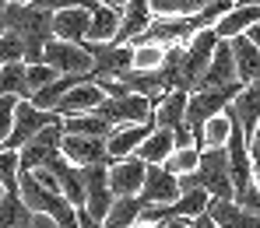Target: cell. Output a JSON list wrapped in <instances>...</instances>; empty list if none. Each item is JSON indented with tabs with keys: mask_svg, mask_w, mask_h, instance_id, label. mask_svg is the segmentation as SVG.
Wrapping results in <instances>:
<instances>
[{
	"mask_svg": "<svg viewBox=\"0 0 260 228\" xmlns=\"http://www.w3.org/2000/svg\"><path fill=\"white\" fill-rule=\"evenodd\" d=\"M0 21L7 32L21 35L25 43V63H43V49L53 39V11L32 0V4H7L0 11Z\"/></svg>",
	"mask_w": 260,
	"mask_h": 228,
	"instance_id": "6da1fadb",
	"label": "cell"
},
{
	"mask_svg": "<svg viewBox=\"0 0 260 228\" xmlns=\"http://www.w3.org/2000/svg\"><path fill=\"white\" fill-rule=\"evenodd\" d=\"M190 186L208 189L211 200H232L236 182H232V169H229V151L225 147H201L197 169L179 176V189H190Z\"/></svg>",
	"mask_w": 260,
	"mask_h": 228,
	"instance_id": "7a4b0ae2",
	"label": "cell"
},
{
	"mask_svg": "<svg viewBox=\"0 0 260 228\" xmlns=\"http://www.w3.org/2000/svg\"><path fill=\"white\" fill-rule=\"evenodd\" d=\"M218 39H221V35L215 32V25H204V28H197V32L183 43V60H179V81H176V88H183V91L201 88L204 70H208V63H211V53H215Z\"/></svg>",
	"mask_w": 260,
	"mask_h": 228,
	"instance_id": "3957f363",
	"label": "cell"
},
{
	"mask_svg": "<svg viewBox=\"0 0 260 228\" xmlns=\"http://www.w3.org/2000/svg\"><path fill=\"white\" fill-rule=\"evenodd\" d=\"M18 193H21V200L36 211V214H49V218H56V225L67 228L74 221V204L60 193V189H49L43 182L36 179V172L32 169H21L18 172Z\"/></svg>",
	"mask_w": 260,
	"mask_h": 228,
	"instance_id": "277c9868",
	"label": "cell"
},
{
	"mask_svg": "<svg viewBox=\"0 0 260 228\" xmlns=\"http://www.w3.org/2000/svg\"><path fill=\"white\" fill-rule=\"evenodd\" d=\"M85 49L95 60V67L88 70L91 81H116L134 67V46L130 43H88L85 39Z\"/></svg>",
	"mask_w": 260,
	"mask_h": 228,
	"instance_id": "5b68a950",
	"label": "cell"
},
{
	"mask_svg": "<svg viewBox=\"0 0 260 228\" xmlns=\"http://www.w3.org/2000/svg\"><path fill=\"white\" fill-rule=\"evenodd\" d=\"M56 120H63L56 109H43V105H36L32 98H18V105H14V127H11V134L4 140V147L18 151L25 140H32L43 127L56 123Z\"/></svg>",
	"mask_w": 260,
	"mask_h": 228,
	"instance_id": "8992f818",
	"label": "cell"
},
{
	"mask_svg": "<svg viewBox=\"0 0 260 228\" xmlns=\"http://www.w3.org/2000/svg\"><path fill=\"white\" fill-rule=\"evenodd\" d=\"M151 98H144V95H106L91 112L99 116V120H106L109 127H123V123H144V120H151Z\"/></svg>",
	"mask_w": 260,
	"mask_h": 228,
	"instance_id": "52a82bcc",
	"label": "cell"
},
{
	"mask_svg": "<svg viewBox=\"0 0 260 228\" xmlns=\"http://www.w3.org/2000/svg\"><path fill=\"white\" fill-rule=\"evenodd\" d=\"M60 140H63V120L43 127L32 140L18 147V169H43L53 155H60Z\"/></svg>",
	"mask_w": 260,
	"mask_h": 228,
	"instance_id": "ba28073f",
	"label": "cell"
},
{
	"mask_svg": "<svg viewBox=\"0 0 260 228\" xmlns=\"http://www.w3.org/2000/svg\"><path fill=\"white\" fill-rule=\"evenodd\" d=\"M43 60L56 74H88L95 67V60L85 49V43H63V39H49L43 49Z\"/></svg>",
	"mask_w": 260,
	"mask_h": 228,
	"instance_id": "9c48e42d",
	"label": "cell"
},
{
	"mask_svg": "<svg viewBox=\"0 0 260 228\" xmlns=\"http://www.w3.org/2000/svg\"><path fill=\"white\" fill-rule=\"evenodd\" d=\"M144 172H148V162H144V158H137V155L113 158V162H109V189H113V197L141 193Z\"/></svg>",
	"mask_w": 260,
	"mask_h": 228,
	"instance_id": "30bf717a",
	"label": "cell"
},
{
	"mask_svg": "<svg viewBox=\"0 0 260 228\" xmlns=\"http://www.w3.org/2000/svg\"><path fill=\"white\" fill-rule=\"evenodd\" d=\"M179 193H183V189H179V176H173L166 165H148L137 197H141L144 204H173Z\"/></svg>",
	"mask_w": 260,
	"mask_h": 228,
	"instance_id": "8fae6325",
	"label": "cell"
},
{
	"mask_svg": "<svg viewBox=\"0 0 260 228\" xmlns=\"http://www.w3.org/2000/svg\"><path fill=\"white\" fill-rule=\"evenodd\" d=\"M60 155L71 158L74 165H91V162H102L109 158L106 155V137H91V134H67L60 140Z\"/></svg>",
	"mask_w": 260,
	"mask_h": 228,
	"instance_id": "7c38bea8",
	"label": "cell"
},
{
	"mask_svg": "<svg viewBox=\"0 0 260 228\" xmlns=\"http://www.w3.org/2000/svg\"><path fill=\"white\" fill-rule=\"evenodd\" d=\"M88 21H91V7H63V11H53V39L85 43Z\"/></svg>",
	"mask_w": 260,
	"mask_h": 228,
	"instance_id": "4fadbf2b",
	"label": "cell"
},
{
	"mask_svg": "<svg viewBox=\"0 0 260 228\" xmlns=\"http://www.w3.org/2000/svg\"><path fill=\"white\" fill-rule=\"evenodd\" d=\"M239 74H236V56H232V43L229 39H218L215 53H211V63L204 70V81L201 88H221V85H236Z\"/></svg>",
	"mask_w": 260,
	"mask_h": 228,
	"instance_id": "5bb4252c",
	"label": "cell"
},
{
	"mask_svg": "<svg viewBox=\"0 0 260 228\" xmlns=\"http://www.w3.org/2000/svg\"><path fill=\"white\" fill-rule=\"evenodd\" d=\"M102 98H106V88H102L99 81H81V85H74L71 91H63V95H60V102H56V112H60V116L91 112V109H95Z\"/></svg>",
	"mask_w": 260,
	"mask_h": 228,
	"instance_id": "9a60e30c",
	"label": "cell"
},
{
	"mask_svg": "<svg viewBox=\"0 0 260 228\" xmlns=\"http://www.w3.org/2000/svg\"><path fill=\"white\" fill-rule=\"evenodd\" d=\"M155 130V120H144V123H123V127H113V134L106 137V155L109 158H123L134 155L137 144Z\"/></svg>",
	"mask_w": 260,
	"mask_h": 228,
	"instance_id": "2e32d148",
	"label": "cell"
},
{
	"mask_svg": "<svg viewBox=\"0 0 260 228\" xmlns=\"http://www.w3.org/2000/svg\"><path fill=\"white\" fill-rule=\"evenodd\" d=\"M151 21H155L151 4H148V0H130L127 7L120 11V32H116V39H113V43H134V39H137Z\"/></svg>",
	"mask_w": 260,
	"mask_h": 228,
	"instance_id": "e0dca14e",
	"label": "cell"
},
{
	"mask_svg": "<svg viewBox=\"0 0 260 228\" xmlns=\"http://www.w3.org/2000/svg\"><path fill=\"white\" fill-rule=\"evenodd\" d=\"M186 95H190V91L173 88V91H166V95L155 102V109H151L155 127H162V130H176L179 123H186Z\"/></svg>",
	"mask_w": 260,
	"mask_h": 228,
	"instance_id": "ac0fdd59",
	"label": "cell"
},
{
	"mask_svg": "<svg viewBox=\"0 0 260 228\" xmlns=\"http://www.w3.org/2000/svg\"><path fill=\"white\" fill-rule=\"evenodd\" d=\"M229 43H232V56H236V74H239V81H243V85L257 81L260 78V49H257V43H253L246 32L232 35Z\"/></svg>",
	"mask_w": 260,
	"mask_h": 228,
	"instance_id": "d6986e66",
	"label": "cell"
},
{
	"mask_svg": "<svg viewBox=\"0 0 260 228\" xmlns=\"http://www.w3.org/2000/svg\"><path fill=\"white\" fill-rule=\"evenodd\" d=\"M257 21H260V4H232L215 21V32L221 39H232V35L246 32L250 25H257Z\"/></svg>",
	"mask_w": 260,
	"mask_h": 228,
	"instance_id": "ffe728a7",
	"label": "cell"
},
{
	"mask_svg": "<svg viewBox=\"0 0 260 228\" xmlns=\"http://www.w3.org/2000/svg\"><path fill=\"white\" fill-rule=\"evenodd\" d=\"M208 214L218 228H260V214L243 211L236 200H208Z\"/></svg>",
	"mask_w": 260,
	"mask_h": 228,
	"instance_id": "44dd1931",
	"label": "cell"
},
{
	"mask_svg": "<svg viewBox=\"0 0 260 228\" xmlns=\"http://www.w3.org/2000/svg\"><path fill=\"white\" fill-rule=\"evenodd\" d=\"M232 109H236V116H239L246 137H250L253 130H257V123H260V78L239 88V95L232 98Z\"/></svg>",
	"mask_w": 260,
	"mask_h": 228,
	"instance_id": "7402d4cb",
	"label": "cell"
},
{
	"mask_svg": "<svg viewBox=\"0 0 260 228\" xmlns=\"http://www.w3.org/2000/svg\"><path fill=\"white\" fill-rule=\"evenodd\" d=\"M176 151V137H173V130H162V127H155L151 134L144 137L141 144H137V158H144L148 165H162L169 155Z\"/></svg>",
	"mask_w": 260,
	"mask_h": 228,
	"instance_id": "603a6c76",
	"label": "cell"
},
{
	"mask_svg": "<svg viewBox=\"0 0 260 228\" xmlns=\"http://www.w3.org/2000/svg\"><path fill=\"white\" fill-rule=\"evenodd\" d=\"M116 32H120V11L99 4L91 11V21H88V43H113Z\"/></svg>",
	"mask_w": 260,
	"mask_h": 228,
	"instance_id": "cb8c5ba5",
	"label": "cell"
},
{
	"mask_svg": "<svg viewBox=\"0 0 260 228\" xmlns=\"http://www.w3.org/2000/svg\"><path fill=\"white\" fill-rule=\"evenodd\" d=\"M141 211H144V200H141L137 193H130V197H116L113 207H109V214L102 218V225H106V228H130L137 218H141Z\"/></svg>",
	"mask_w": 260,
	"mask_h": 228,
	"instance_id": "d4e9b609",
	"label": "cell"
},
{
	"mask_svg": "<svg viewBox=\"0 0 260 228\" xmlns=\"http://www.w3.org/2000/svg\"><path fill=\"white\" fill-rule=\"evenodd\" d=\"M0 95L32 98V88H28V74H25V60H14V63H4V67H0Z\"/></svg>",
	"mask_w": 260,
	"mask_h": 228,
	"instance_id": "484cf974",
	"label": "cell"
},
{
	"mask_svg": "<svg viewBox=\"0 0 260 228\" xmlns=\"http://www.w3.org/2000/svg\"><path fill=\"white\" fill-rule=\"evenodd\" d=\"M63 130L67 134H91V137H109L113 127L106 120H99L95 112H78V116H63Z\"/></svg>",
	"mask_w": 260,
	"mask_h": 228,
	"instance_id": "4316f807",
	"label": "cell"
},
{
	"mask_svg": "<svg viewBox=\"0 0 260 228\" xmlns=\"http://www.w3.org/2000/svg\"><path fill=\"white\" fill-rule=\"evenodd\" d=\"M197 162H201V147H193V144H190V147H176L162 165H166L173 176H186V172H193V169H197Z\"/></svg>",
	"mask_w": 260,
	"mask_h": 228,
	"instance_id": "83f0119b",
	"label": "cell"
},
{
	"mask_svg": "<svg viewBox=\"0 0 260 228\" xmlns=\"http://www.w3.org/2000/svg\"><path fill=\"white\" fill-rule=\"evenodd\" d=\"M130 46H134V67L137 70H155L166 56V46L158 43H130Z\"/></svg>",
	"mask_w": 260,
	"mask_h": 228,
	"instance_id": "f1b7e54d",
	"label": "cell"
},
{
	"mask_svg": "<svg viewBox=\"0 0 260 228\" xmlns=\"http://www.w3.org/2000/svg\"><path fill=\"white\" fill-rule=\"evenodd\" d=\"M229 130H232L229 112H218V116H211V120L204 123V147H225Z\"/></svg>",
	"mask_w": 260,
	"mask_h": 228,
	"instance_id": "f546056e",
	"label": "cell"
},
{
	"mask_svg": "<svg viewBox=\"0 0 260 228\" xmlns=\"http://www.w3.org/2000/svg\"><path fill=\"white\" fill-rule=\"evenodd\" d=\"M18 151H11V147H4L0 144V186L4 189H18Z\"/></svg>",
	"mask_w": 260,
	"mask_h": 228,
	"instance_id": "4dcf8cb0",
	"label": "cell"
},
{
	"mask_svg": "<svg viewBox=\"0 0 260 228\" xmlns=\"http://www.w3.org/2000/svg\"><path fill=\"white\" fill-rule=\"evenodd\" d=\"M14 60H25V43H21V35H14V32H0V67L4 63H14Z\"/></svg>",
	"mask_w": 260,
	"mask_h": 228,
	"instance_id": "1f68e13d",
	"label": "cell"
},
{
	"mask_svg": "<svg viewBox=\"0 0 260 228\" xmlns=\"http://www.w3.org/2000/svg\"><path fill=\"white\" fill-rule=\"evenodd\" d=\"M25 74H28V88H32V95H36L39 88H46V85L56 78V70H53L46 60L43 63H25Z\"/></svg>",
	"mask_w": 260,
	"mask_h": 228,
	"instance_id": "d6a6232c",
	"label": "cell"
},
{
	"mask_svg": "<svg viewBox=\"0 0 260 228\" xmlns=\"http://www.w3.org/2000/svg\"><path fill=\"white\" fill-rule=\"evenodd\" d=\"M232 200H236V204H239L243 211H253V214H260V186H257L253 179L246 182V186H239Z\"/></svg>",
	"mask_w": 260,
	"mask_h": 228,
	"instance_id": "836d02e7",
	"label": "cell"
},
{
	"mask_svg": "<svg viewBox=\"0 0 260 228\" xmlns=\"http://www.w3.org/2000/svg\"><path fill=\"white\" fill-rule=\"evenodd\" d=\"M14 105H18L14 95H0V144L7 140L11 127H14Z\"/></svg>",
	"mask_w": 260,
	"mask_h": 228,
	"instance_id": "e575fe53",
	"label": "cell"
},
{
	"mask_svg": "<svg viewBox=\"0 0 260 228\" xmlns=\"http://www.w3.org/2000/svg\"><path fill=\"white\" fill-rule=\"evenodd\" d=\"M39 4H46L49 11H63V7H99V0H39Z\"/></svg>",
	"mask_w": 260,
	"mask_h": 228,
	"instance_id": "d590c367",
	"label": "cell"
},
{
	"mask_svg": "<svg viewBox=\"0 0 260 228\" xmlns=\"http://www.w3.org/2000/svg\"><path fill=\"white\" fill-rule=\"evenodd\" d=\"M74 218H78V228H106L102 218H95L88 207H74Z\"/></svg>",
	"mask_w": 260,
	"mask_h": 228,
	"instance_id": "8d00e7d4",
	"label": "cell"
},
{
	"mask_svg": "<svg viewBox=\"0 0 260 228\" xmlns=\"http://www.w3.org/2000/svg\"><path fill=\"white\" fill-rule=\"evenodd\" d=\"M151 4V11L158 14V18H166V14H179V0H148Z\"/></svg>",
	"mask_w": 260,
	"mask_h": 228,
	"instance_id": "74e56055",
	"label": "cell"
},
{
	"mask_svg": "<svg viewBox=\"0 0 260 228\" xmlns=\"http://www.w3.org/2000/svg\"><path fill=\"white\" fill-rule=\"evenodd\" d=\"M173 137H176V147H190V144H193V134H190L186 123H179V127L173 130Z\"/></svg>",
	"mask_w": 260,
	"mask_h": 228,
	"instance_id": "f35d334b",
	"label": "cell"
},
{
	"mask_svg": "<svg viewBox=\"0 0 260 228\" xmlns=\"http://www.w3.org/2000/svg\"><path fill=\"white\" fill-rule=\"evenodd\" d=\"M211 0H179V14H197V11H204Z\"/></svg>",
	"mask_w": 260,
	"mask_h": 228,
	"instance_id": "ab89813d",
	"label": "cell"
},
{
	"mask_svg": "<svg viewBox=\"0 0 260 228\" xmlns=\"http://www.w3.org/2000/svg\"><path fill=\"white\" fill-rule=\"evenodd\" d=\"M250 158H253V165L260 162V123H257V130L250 134Z\"/></svg>",
	"mask_w": 260,
	"mask_h": 228,
	"instance_id": "60d3db41",
	"label": "cell"
},
{
	"mask_svg": "<svg viewBox=\"0 0 260 228\" xmlns=\"http://www.w3.org/2000/svg\"><path fill=\"white\" fill-rule=\"evenodd\" d=\"M190 228H218L215 225V218L204 211V214H197V218H190Z\"/></svg>",
	"mask_w": 260,
	"mask_h": 228,
	"instance_id": "b9f144b4",
	"label": "cell"
},
{
	"mask_svg": "<svg viewBox=\"0 0 260 228\" xmlns=\"http://www.w3.org/2000/svg\"><path fill=\"white\" fill-rule=\"evenodd\" d=\"M162 228H190V218H169L162 221Z\"/></svg>",
	"mask_w": 260,
	"mask_h": 228,
	"instance_id": "7bdbcfd3",
	"label": "cell"
},
{
	"mask_svg": "<svg viewBox=\"0 0 260 228\" xmlns=\"http://www.w3.org/2000/svg\"><path fill=\"white\" fill-rule=\"evenodd\" d=\"M246 35H250V39L257 43V49H260V21H257V25H250V28H246Z\"/></svg>",
	"mask_w": 260,
	"mask_h": 228,
	"instance_id": "ee69618b",
	"label": "cell"
},
{
	"mask_svg": "<svg viewBox=\"0 0 260 228\" xmlns=\"http://www.w3.org/2000/svg\"><path fill=\"white\" fill-rule=\"evenodd\" d=\"M130 228H162V225H158V221H148V218H137Z\"/></svg>",
	"mask_w": 260,
	"mask_h": 228,
	"instance_id": "f6af8a7d",
	"label": "cell"
},
{
	"mask_svg": "<svg viewBox=\"0 0 260 228\" xmlns=\"http://www.w3.org/2000/svg\"><path fill=\"white\" fill-rule=\"evenodd\" d=\"M99 4H106V7H116V11H123L130 0H99Z\"/></svg>",
	"mask_w": 260,
	"mask_h": 228,
	"instance_id": "bcb514c9",
	"label": "cell"
},
{
	"mask_svg": "<svg viewBox=\"0 0 260 228\" xmlns=\"http://www.w3.org/2000/svg\"><path fill=\"white\" fill-rule=\"evenodd\" d=\"M253 182H257V186H260V162H257V165H253Z\"/></svg>",
	"mask_w": 260,
	"mask_h": 228,
	"instance_id": "7dc6e473",
	"label": "cell"
},
{
	"mask_svg": "<svg viewBox=\"0 0 260 228\" xmlns=\"http://www.w3.org/2000/svg\"><path fill=\"white\" fill-rule=\"evenodd\" d=\"M7 4H32V0H7Z\"/></svg>",
	"mask_w": 260,
	"mask_h": 228,
	"instance_id": "c3c4849f",
	"label": "cell"
},
{
	"mask_svg": "<svg viewBox=\"0 0 260 228\" xmlns=\"http://www.w3.org/2000/svg\"><path fill=\"white\" fill-rule=\"evenodd\" d=\"M239 4H260V0H239Z\"/></svg>",
	"mask_w": 260,
	"mask_h": 228,
	"instance_id": "681fc988",
	"label": "cell"
},
{
	"mask_svg": "<svg viewBox=\"0 0 260 228\" xmlns=\"http://www.w3.org/2000/svg\"><path fill=\"white\" fill-rule=\"evenodd\" d=\"M67 228H78V218H74V221H71V225H67Z\"/></svg>",
	"mask_w": 260,
	"mask_h": 228,
	"instance_id": "f907efd6",
	"label": "cell"
},
{
	"mask_svg": "<svg viewBox=\"0 0 260 228\" xmlns=\"http://www.w3.org/2000/svg\"><path fill=\"white\" fill-rule=\"evenodd\" d=\"M221 4H239V0H221Z\"/></svg>",
	"mask_w": 260,
	"mask_h": 228,
	"instance_id": "816d5d0a",
	"label": "cell"
},
{
	"mask_svg": "<svg viewBox=\"0 0 260 228\" xmlns=\"http://www.w3.org/2000/svg\"><path fill=\"white\" fill-rule=\"evenodd\" d=\"M4 7H7V0H0V11H4Z\"/></svg>",
	"mask_w": 260,
	"mask_h": 228,
	"instance_id": "f5cc1de1",
	"label": "cell"
},
{
	"mask_svg": "<svg viewBox=\"0 0 260 228\" xmlns=\"http://www.w3.org/2000/svg\"><path fill=\"white\" fill-rule=\"evenodd\" d=\"M0 32H4V21H0Z\"/></svg>",
	"mask_w": 260,
	"mask_h": 228,
	"instance_id": "db71d44e",
	"label": "cell"
},
{
	"mask_svg": "<svg viewBox=\"0 0 260 228\" xmlns=\"http://www.w3.org/2000/svg\"><path fill=\"white\" fill-rule=\"evenodd\" d=\"M0 197H4V186H0Z\"/></svg>",
	"mask_w": 260,
	"mask_h": 228,
	"instance_id": "11a10c76",
	"label": "cell"
}]
</instances>
